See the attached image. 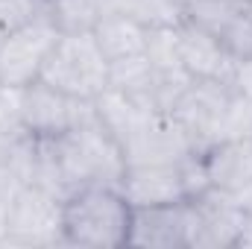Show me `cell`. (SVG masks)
<instances>
[{
  "mask_svg": "<svg viewBox=\"0 0 252 249\" xmlns=\"http://www.w3.org/2000/svg\"><path fill=\"white\" fill-rule=\"evenodd\" d=\"M38 21H50L47 0H0V27L6 32Z\"/></svg>",
  "mask_w": 252,
  "mask_h": 249,
  "instance_id": "19",
  "label": "cell"
},
{
  "mask_svg": "<svg viewBox=\"0 0 252 249\" xmlns=\"http://www.w3.org/2000/svg\"><path fill=\"white\" fill-rule=\"evenodd\" d=\"M47 3H50V0H47Z\"/></svg>",
  "mask_w": 252,
  "mask_h": 249,
  "instance_id": "28",
  "label": "cell"
},
{
  "mask_svg": "<svg viewBox=\"0 0 252 249\" xmlns=\"http://www.w3.org/2000/svg\"><path fill=\"white\" fill-rule=\"evenodd\" d=\"M121 150H124L126 167H129V164H176L188 158L190 153H196L199 147L176 124L173 115L150 112L121 141Z\"/></svg>",
  "mask_w": 252,
  "mask_h": 249,
  "instance_id": "8",
  "label": "cell"
},
{
  "mask_svg": "<svg viewBox=\"0 0 252 249\" xmlns=\"http://www.w3.org/2000/svg\"><path fill=\"white\" fill-rule=\"evenodd\" d=\"M147 27L135 24V21H126L121 15H103L100 24L94 27V41L97 47L103 50V56L112 62H121V59H132V56H141L144 47H147Z\"/></svg>",
  "mask_w": 252,
  "mask_h": 249,
  "instance_id": "14",
  "label": "cell"
},
{
  "mask_svg": "<svg viewBox=\"0 0 252 249\" xmlns=\"http://www.w3.org/2000/svg\"><path fill=\"white\" fill-rule=\"evenodd\" d=\"M244 3L247 0H185L182 18L220 38V32L235 21V15L244 9Z\"/></svg>",
  "mask_w": 252,
  "mask_h": 249,
  "instance_id": "17",
  "label": "cell"
},
{
  "mask_svg": "<svg viewBox=\"0 0 252 249\" xmlns=\"http://www.w3.org/2000/svg\"><path fill=\"white\" fill-rule=\"evenodd\" d=\"M220 44L226 47V53L235 62L252 56V0L244 3V9L235 15V21L220 32Z\"/></svg>",
  "mask_w": 252,
  "mask_h": 249,
  "instance_id": "18",
  "label": "cell"
},
{
  "mask_svg": "<svg viewBox=\"0 0 252 249\" xmlns=\"http://www.w3.org/2000/svg\"><path fill=\"white\" fill-rule=\"evenodd\" d=\"M132 202L118 185L76 187L62 202V247H126Z\"/></svg>",
  "mask_w": 252,
  "mask_h": 249,
  "instance_id": "1",
  "label": "cell"
},
{
  "mask_svg": "<svg viewBox=\"0 0 252 249\" xmlns=\"http://www.w3.org/2000/svg\"><path fill=\"white\" fill-rule=\"evenodd\" d=\"M226 85H229L235 94H241V97H252V56L250 59L232 62V70H229Z\"/></svg>",
  "mask_w": 252,
  "mask_h": 249,
  "instance_id": "23",
  "label": "cell"
},
{
  "mask_svg": "<svg viewBox=\"0 0 252 249\" xmlns=\"http://www.w3.org/2000/svg\"><path fill=\"white\" fill-rule=\"evenodd\" d=\"M179 3H185V0H179Z\"/></svg>",
  "mask_w": 252,
  "mask_h": 249,
  "instance_id": "27",
  "label": "cell"
},
{
  "mask_svg": "<svg viewBox=\"0 0 252 249\" xmlns=\"http://www.w3.org/2000/svg\"><path fill=\"white\" fill-rule=\"evenodd\" d=\"M12 103H15L21 129L32 138H59L97 118L94 100L70 97L59 88L47 85L44 79L12 91Z\"/></svg>",
  "mask_w": 252,
  "mask_h": 249,
  "instance_id": "4",
  "label": "cell"
},
{
  "mask_svg": "<svg viewBox=\"0 0 252 249\" xmlns=\"http://www.w3.org/2000/svg\"><path fill=\"white\" fill-rule=\"evenodd\" d=\"M199 156L211 187L238 193L252 182V135L211 141L199 150Z\"/></svg>",
  "mask_w": 252,
  "mask_h": 249,
  "instance_id": "12",
  "label": "cell"
},
{
  "mask_svg": "<svg viewBox=\"0 0 252 249\" xmlns=\"http://www.w3.org/2000/svg\"><path fill=\"white\" fill-rule=\"evenodd\" d=\"M121 190L132 205H158L188 199L182 161L176 164H129L121 179Z\"/></svg>",
  "mask_w": 252,
  "mask_h": 249,
  "instance_id": "13",
  "label": "cell"
},
{
  "mask_svg": "<svg viewBox=\"0 0 252 249\" xmlns=\"http://www.w3.org/2000/svg\"><path fill=\"white\" fill-rule=\"evenodd\" d=\"M229 100H232V88L226 82H220V79H193L170 115L193 138V144L202 150V147H208L211 141H217L223 135Z\"/></svg>",
  "mask_w": 252,
  "mask_h": 249,
  "instance_id": "9",
  "label": "cell"
},
{
  "mask_svg": "<svg viewBox=\"0 0 252 249\" xmlns=\"http://www.w3.org/2000/svg\"><path fill=\"white\" fill-rule=\"evenodd\" d=\"M59 35L62 32L50 21L9 30L0 38V85L9 91H18L38 82Z\"/></svg>",
  "mask_w": 252,
  "mask_h": 249,
  "instance_id": "7",
  "label": "cell"
},
{
  "mask_svg": "<svg viewBox=\"0 0 252 249\" xmlns=\"http://www.w3.org/2000/svg\"><path fill=\"white\" fill-rule=\"evenodd\" d=\"M62 196H56L47 187L24 185L6 214L0 247H62Z\"/></svg>",
  "mask_w": 252,
  "mask_h": 249,
  "instance_id": "5",
  "label": "cell"
},
{
  "mask_svg": "<svg viewBox=\"0 0 252 249\" xmlns=\"http://www.w3.org/2000/svg\"><path fill=\"white\" fill-rule=\"evenodd\" d=\"M144 56L156 67H179V56H176V24L173 27H153L147 32Z\"/></svg>",
  "mask_w": 252,
  "mask_h": 249,
  "instance_id": "21",
  "label": "cell"
},
{
  "mask_svg": "<svg viewBox=\"0 0 252 249\" xmlns=\"http://www.w3.org/2000/svg\"><path fill=\"white\" fill-rule=\"evenodd\" d=\"M27 185L21 179V173L12 167V164H3L0 161V232H3V223H6V214L12 208V202L18 199L21 187Z\"/></svg>",
  "mask_w": 252,
  "mask_h": 249,
  "instance_id": "22",
  "label": "cell"
},
{
  "mask_svg": "<svg viewBox=\"0 0 252 249\" xmlns=\"http://www.w3.org/2000/svg\"><path fill=\"white\" fill-rule=\"evenodd\" d=\"M176 56H179V67L190 79H220V82H226L232 62H235L226 53V47L220 44L217 35L193 27L185 18L176 24Z\"/></svg>",
  "mask_w": 252,
  "mask_h": 249,
  "instance_id": "11",
  "label": "cell"
},
{
  "mask_svg": "<svg viewBox=\"0 0 252 249\" xmlns=\"http://www.w3.org/2000/svg\"><path fill=\"white\" fill-rule=\"evenodd\" d=\"M41 79L79 100H97L109 88V59L97 47L91 32L59 35Z\"/></svg>",
  "mask_w": 252,
  "mask_h": 249,
  "instance_id": "3",
  "label": "cell"
},
{
  "mask_svg": "<svg viewBox=\"0 0 252 249\" xmlns=\"http://www.w3.org/2000/svg\"><path fill=\"white\" fill-rule=\"evenodd\" d=\"M27 138V132L18 124V115H15V103H12V91L0 85V161L9 164L15 147Z\"/></svg>",
  "mask_w": 252,
  "mask_h": 249,
  "instance_id": "20",
  "label": "cell"
},
{
  "mask_svg": "<svg viewBox=\"0 0 252 249\" xmlns=\"http://www.w3.org/2000/svg\"><path fill=\"white\" fill-rule=\"evenodd\" d=\"M247 211L235 193L208 187L188 199V249H235Z\"/></svg>",
  "mask_w": 252,
  "mask_h": 249,
  "instance_id": "6",
  "label": "cell"
},
{
  "mask_svg": "<svg viewBox=\"0 0 252 249\" xmlns=\"http://www.w3.org/2000/svg\"><path fill=\"white\" fill-rule=\"evenodd\" d=\"M126 247L138 249H188V199L132 205Z\"/></svg>",
  "mask_w": 252,
  "mask_h": 249,
  "instance_id": "10",
  "label": "cell"
},
{
  "mask_svg": "<svg viewBox=\"0 0 252 249\" xmlns=\"http://www.w3.org/2000/svg\"><path fill=\"white\" fill-rule=\"evenodd\" d=\"M103 18V0H50V24L62 35L94 32Z\"/></svg>",
  "mask_w": 252,
  "mask_h": 249,
  "instance_id": "16",
  "label": "cell"
},
{
  "mask_svg": "<svg viewBox=\"0 0 252 249\" xmlns=\"http://www.w3.org/2000/svg\"><path fill=\"white\" fill-rule=\"evenodd\" d=\"M103 15H121L147 30L173 27L182 21V3L179 0H103Z\"/></svg>",
  "mask_w": 252,
  "mask_h": 249,
  "instance_id": "15",
  "label": "cell"
},
{
  "mask_svg": "<svg viewBox=\"0 0 252 249\" xmlns=\"http://www.w3.org/2000/svg\"><path fill=\"white\" fill-rule=\"evenodd\" d=\"M3 35H6V30H3V27H0V38H3Z\"/></svg>",
  "mask_w": 252,
  "mask_h": 249,
  "instance_id": "26",
  "label": "cell"
},
{
  "mask_svg": "<svg viewBox=\"0 0 252 249\" xmlns=\"http://www.w3.org/2000/svg\"><path fill=\"white\" fill-rule=\"evenodd\" d=\"M59 173H62L64 196L76 187L88 185H118L126 173V158L121 144L103 129V124L94 118L88 124L76 126L53 138Z\"/></svg>",
  "mask_w": 252,
  "mask_h": 249,
  "instance_id": "2",
  "label": "cell"
},
{
  "mask_svg": "<svg viewBox=\"0 0 252 249\" xmlns=\"http://www.w3.org/2000/svg\"><path fill=\"white\" fill-rule=\"evenodd\" d=\"M235 196H238V202L244 205V211H247V214L252 217V182H250L247 187H244V190H238Z\"/></svg>",
  "mask_w": 252,
  "mask_h": 249,
  "instance_id": "25",
  "label": "cell"
},
{
  "mask_svg": "<svg viewBox=\"0 0 252 249\" xmlns=\"http://www.w3.org/2000/svg\"><path fill=\"white\" fill-rule=\"evenodd\" d=\"M235 249H252V217L247 214V223L241 229V238H238V247Z\"/></svg>",
  "mask_w": 252,
  "mask_h": 249,
  "instance_id": "24",
  "label": "cell"
}]
</instances>
